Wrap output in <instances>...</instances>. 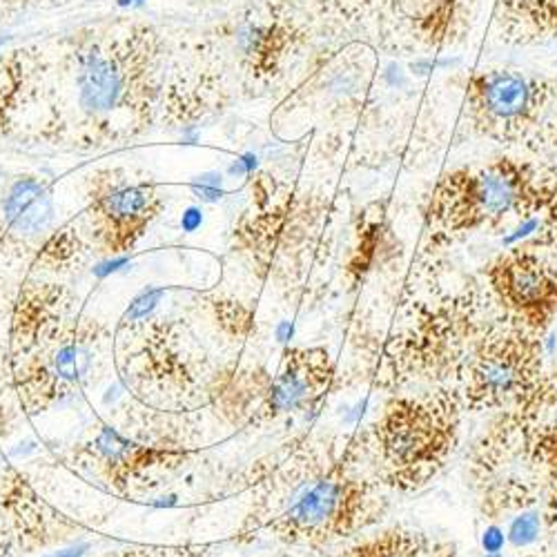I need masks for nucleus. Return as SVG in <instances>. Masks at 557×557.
<instances>
[{
  "mask_svg": "<svg viewBox=\"0 0 557 557\" xmlns=\"http://www.w3.org/2000/svg\"><path fill=\"white\" fill-rule=\"evenodd\" d=\"M368 508L366 486L339 467L312 469L282 499L268 527L290 542H326L359 527Z\"/></svg>",
  "mask_w": 557,
  "mask_h": 557,
  "instance_id": "2",
  "label": "nucleus"
},
{
  "mask_svg": "<svg viewBox=\"0 0 557 557\" xmlns=\"http://www.w3.org/2000/svg\"><path fill=\"white\" fill-rule=\"evenodd\" d=\"M535 348L520 337L484 344L469 363L467 391L475 404L502 406L518 399L535 375Z\"/></svg>",
  "mask_w": 557,
  "mask_h": 557,
  "instance_id": "5",
  "label": "nucleus"
},
{
  "mask_svg": "<svg viewBox=\"0 0 557 557\" xmlns=\"http://www.w3.org/2000/svg\"><path fill=\"white\" fill-rule=\"evenodd\" d=\"M5 221L23 237H32L52 223L54 206L48 188L40 181H18L5 199Z\"/></svg>",
  "mask_w": 557,
  "mask_h": 557,
  "instance_id": "10",
  "label": "nucleus"
},
{
  "mask_svg": "<svg viewBox=\"0 0 557 557\" xmlns=\"http://www.w3.org/2000/svg\"><path fill=\"white\" fill-rule=\"evenodd\" d=\"M546 85L513 70H488L469 83V106L478 125L497 138H520L540 112Z\"/></svg>",
  "mask_w": 557,
  "mask_h": 557,
  "instance_id": "4",
  "label": "nucleus"
},
{
  "mask_svg": "<svg viewBox=\"0 0 557 557\" xmlns=\"http://www.w3.org/2000/svg\"><path fill=\"white\" fill-rule=\"evenodd\" d=\"M491 282L499 299L529 326L542 329L557 310V270L531 252H508L493 263Z\"/></svg>",
  "mask_w": 557,
  "mask_h": 557,
  "instance_id": "6",
  "label": "nucleus"
},
{
  "mask_svg": "<svg viewBox=\"0 0 557 557\" xmlns=\"http://www.w3.org/2000/svg\"><path fill=\"white\" fill-rule=\"evenodd\" d=\"M159 197L146 183H114L95 201V227L110 252H123L144 237L157 216Z\"/></svg>",
  "mask_w": 557,
  "mask_h": 557,
  "instance_id": "7",
  "label": "nucleus"
},
{
  "mask_svg": "<svg viewBox=\"0 0 557 557\" xmlns=\"http://www.w3.org/2000/svg\"><path fill=\"white\" fill-rule=\"evenodd\" d=\"M8 513H10V499L5 502V495H3V499H0V557H12L16 544L23 537V531L29 535L34 529H40L38 522H32V518H40L36 516L40 510H29V513H23L5 522Z\"/></svg>",
  "mask_w": 557,
  "mask_h": 557,
  "instance_id": "11",
  "label": "nucleus"
},
{
  "mask_svg": "<svg viewBox=\"0 0 557 557\" xmlns=\"http://www.w3.org/2000/svg\"><path fill=\"white\" fill-rule=\"evenodd\" d=\"M81 106L95 114L116 110L127 95L129 61L112 50L95 48L81 61L76 74Z\"/></svg>",
  "mask_w": 557,
  "mask_h": 557,
  "instance_id": "9",
  "label": "nucleus"
},
{
  "mask_svg": "<svg viewBox=\"0 0 557 557\" xmlns=\"http://www.w3.org/2000/svg\"><path fill=\"white\" fill-rule=\"evenodd\" d=\"M333 363L326 350H288L282 370L270 388V412L282 414L299 410L329 391Z\"/></svg>",
  "mask_w": 557,
  "mask_h": 557,
  "instance_id": "8",
  "label": "nucleus"
},
{
  "mask_svg": "<svg viewBox=\"0 0 557 557\" xmlns=\"http://www.w3.org/2000/svg\"><path fill=\"white\" fill-rule=\"evenodd\" d=\"M193 190L199 199L203 201H216L221 199L223 195V188H221V176L219 174H206V176H199L193 185Z\"/></svg>",
  "mask_w": 557,
  "mask_h": 557,
  "instance_id": "13",
  "label": "nucleus"
},
{
  "mask_svg": "<svg viewBox=\"0 0 557 557\" xmlns=\"http://www.w3.org/2000/svg\"><path fill=\"white\" fill-rule=\"evenodd\" d=\"M540 529H542V520L537 513H522L520 518L510 522L506 537L513 546H529L540 537Z\"/></svg>",
  "mask_w": 557,
  "mask_h": 557,
  "instance_id": "12",
  "label": "nucleus"
},
{
  "mask_svg": "<svg viewBox=\"0 0 557 557\" xmlns=\"http://www.w3.org/2000/svg\"><path fill=\"white\" fill-rule=\"evenodd\" d=\"M448 414L420 401H397L375 424L377 455L397 480H420L433 471L448 448Z\"/></svg>",
  "mask_w": 557,
  "mask_h": 557,
  "instance_id": "3",
  "label": "nucleus"
},
{
  "mask_svg": "<svg viewBox=\"0 0 557 557\" xmlns=\"http://www.w3.org/2000/svg\"><path fill=\"white\" fill-rule=\"evenodd\" d=\"M546 524L557 533V488L553 491L548 506H546Z\"/></svg>",
  "mask_w": 557,
  "mask_h": 557,
  "instance_id": "15",
  "label": "nucleus"
},
{
  "mask_svg": "<svg viewBox=\"0 0 557 557\" xmlns=\"http://www.w3.org/2000/svg\"><path fill=\"white\" fill-rule=\"evenodd\" d=\"M546 197L544 176L518 159H495L446 174L437 185L431 216L450 230H478L537 208Z\"/></svg>",
  "mask_w": 557,
  "mask_h": 557,
  "instance_id": "1",
  "label": "nucleus"
},
{
  "mask_svg": "<svg viewBox=\"0 0 557 557\" xmlns=\"http://www.w3.org/2000/svg\"><path fill=\"white\" fill-rule=\"evenodd\" d=\"M504 544H506V533H504V529H499V527H488L486 531H484V535H482V548L486 550V553H499L502 548H504Z\"/></svg>",
  "mask_w": 557,
  "mask_h": 557,
  "instance_id": "14",
  "label": "nucleus"
}]
</instances>
